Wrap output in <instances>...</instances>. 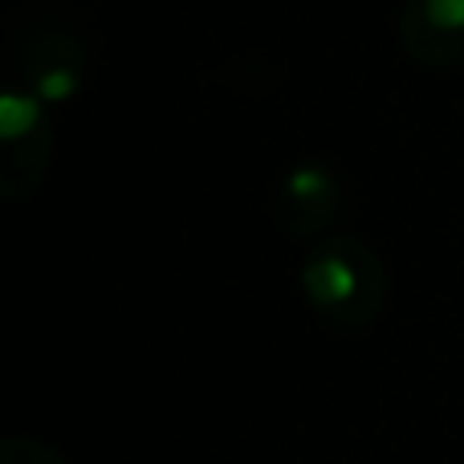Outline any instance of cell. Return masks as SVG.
<instances>
[{
	"instance_id": "obj_1",
	"label": "cell",
	"mask_w": 464,
	"mask_h": 464,
	"mask_svg": "<svg viewBox=\"0 0 464 464\" xmlns=\"http://www.w3.org/2000/svg\"><path fill=\"white\" fill-rule=\"evenodd\" d=\"M302 294L330 330H367L392 297V277L375 248L354 232H334L310 245L302 261Z\"/></svg>"
},
{
	"instance_id": "obj_2",
	"label": "cell",
	"mask_w": 464,
	"mask_h": 464,
	"mask_svg": "<svg viewBox=\"0 0 464 464\" xmlns=\"http://www.w3.org/2000/svg\"><path fill=\"white\" fill-rule=\"evenodd\" d=\"M57 127L49 106L21 82L0 90V196L21 204L45 184L53 163Z\"/></svg>"
},
{
	"instance_id": "obj_3",
	"label": "cell",
	"mask_w": 464,
	"mask_h": 464,
	"mask_svg": "<svg viewBox=\"0 0 464 464\" xmlns=\"http://www.w3.org/2000/svg\"><path fill=\"white\" fill-rule=\"evenodd\" d=\"M13 70L24 90L45 106L73 102L86 86L90 53L82 37L62 21H33L13 29Z\"/></svg>"
},
{
	"instance_id": "obj_4",
	"label": "cell",
	"mask_w": 464,
	"mask_h": 464,
	"mask_svg": "<svg viewBox=\"0 0 464 464\" xmlns=\"http://www.w3.org/2000/svg\"><path fill=\"white\" fill-rule=\"evenodd\" d=\"M343 208V179L330 163L302 160L273 188V220L289 240H322Z\"/></svg>"
},
{
	"instance_id": "obj_5",
	"label": "cell",
	"mask_w": 464,
	"mask_h": 464,
	"mask_svg": "<svg viewBox=\"0 0 464 464\" xmlns=\"http://www.w3.org/2000/svg\"><path fill=\"white\" fill-rule=\"evenodd\" d=\"M400 45L424 70H464V0H403Z\"/></svg>"
},
{
	"instance_id": "obj_6",
	"label": "cell",
	"mask_w": 464,
	"mask_h": 464,
	"mask_svg": "<svg viewBox=\"0 0 464 464\" xmlns=\"http://www.w3.org/2000/svg\"><path fill=\"white\" fill-rule=\"evenodd\" d=\"M0 464H70L53 444L37 440V436H8L0 444Z\"/></svg>"
}]
</instances>
